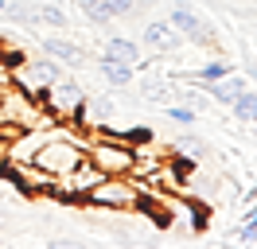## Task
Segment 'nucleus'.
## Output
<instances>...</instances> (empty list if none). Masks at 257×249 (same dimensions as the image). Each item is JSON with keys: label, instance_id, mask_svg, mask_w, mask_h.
Returning <instances> with one entry per match:
<instances>
[{"label": "nucleus", "instance_id": "obj_16", "mask_svg": "<svg viewBox=\"0 0 257 249\" xmlns=\"http://www.w3.org/2000/svg\"><path fill=\"white\" fill-rule=\"evenodd\" d=\"M16 59H20V51H8V55L0 51V90L12 86V62H16Z\"/></svg>", "mask_w": 257, "mask_h": 249}, {"label": "nucleus", "instance_id": "obj_3", "mask_svg": "<svg viewBox=\"0 0 257 249\" xmlns=\"http://www.w3.org/2000/svg\"><path fill=\"white\" fill-rule=\"evenodd\" d=\"M241 90H249V78L245 74H234V70H226L222 78H214V82H207V86H203V93H207L210 101H214V105H234V97H238Z\"/></svg>", "mask_w": 257, "mask_h": 249}, {"label": "nucleus", "instance_id": "obj_15", "mask_svg": "<svg viewBox=\"0 0 257 249\" xmlns=\"http://www.w3.org/2000/svg\"><path fill=\"white\" fill-rule=\"evenodd\" d=\"M164 117L176 121V125H195L199 121V113H195L191 105H164Z\"/></svg>", "mask_w": 257, "mask_h": 249}, {"label": "nucleus", "instance_id": "obj_19", "mask_svg": "<svg viewBox=\"0 0 257 249\" xmlns=\"http://www.w3.org/2000/svg\"><path fill=\"white\" fill-rule=\"evenodd\" d=\"M0 245H4V237H0Z\"/></svg>", "mask_w": 257, "mask_h": 249}, {"label": "nucleus", "instance_id": "obj_8", "mask_svg": "<svg viewBox=\"0 0 257 249\" xmlns=\"http://www.w3.org/2000/svg\"><path fill=\"white\" fill-rule=\"evenodd\" d=\"M97 74L105 78V82H109L113 90H121V86H128V82H133L137 66H125V62H117V59H105V55H101V59H97Z\"/></svg>", "mask_w": 257, "mask_h": 249}, {"label": "nucleus", "instance_id": "obj_4", "mask_svg": "<svg viewBox=\"0 0 257 249\" xmlns=\"http://www.w3.org/2000/svg\"><path fill=\"white\" fill-rule=\"evenodd\" d=\"M168 20H172V28H176L183 39H191V43H199V47H214V35H210V31L203 28V20H199L195 12H187L183 4H179V8H172V16H168Z\"/></svg>", "mask_w": 257, "mask_h": 249}, {"label": "nucleus", "instance_id": "obj_7", "mask_svg": "<svg viewBox=\"0 0 257 249\" xmlns=\"http://www.w3.org/2000/svg\"><path fill=\"white\" fill-rule=\"evenodd\" d=\"M101 55H105V59L125 62V66H141V62H145V55H141V43H137V39H128V35H113V39H105Z\"/></svg>", "mask_w": 257, "mask_h": 249}, {"label": "nucleus", "instance_id": "obj_1", "mask_svg": "<svg viewBox=\"0 0 257 249\" xmlns=\"http://www.w3.org/2000/svg\"><path fill=\"white\" fill-rule=\"evenodd\" d=\"M82 206H97V210H113V214H137L141 206V183L137 175H101Z\"/></svg>", "mask_w": 257, "mask_h": 249}, {"label": "nucleus", "instance_id": "obj_2", "mask_svg": "<svg viewBox=\"0 0 257 249\" xmlns=\"http://www.w3.org/2000/svg\"><path fill=\"white\" fill-rule=\"evenodd\" d=\"M55 78H63V70H59V62H55V59H32V55H20V59L12 62V86L24 90L28 97H39Z\"/></svg>", "mask_w": 257, "mask_h": 249}, {"label": "nucleus", "instance_id": "obj_9", "mask_svg": "<svg viewBox=\"0 0 257 249\" xmlns=\"http://www.w3.org/2000/svg\"><path fill=\"white\" fill-rule=\"evenodd\" d=\"M82 12H86V20L90 24H97V28H105V24H113L117 16H113V8H109V0H74Z\"/></svg>", "mask_w": 257, "mask_h": 249}, {"label": "nucleus", "instance_id": "obj_18", "mask_svg": "<svg viewBox=\"0 0 257 249\" xmlns=\"http://www.w3.org/2000/svg\"><path fill=\"white\" fill-rule=\"evenodd\" d=\"M249 129H253V133H257V121H253V125H249Z\"/></svg>", "mask_w": 257, "mask_h": 249}, {"label": "nucleus", "instance_id": "obj_13", "mask_svg": "<svg viewBox=\"0 0 257 249\" xmlns=\"http://www.w3.org/2000/svg\"><path fill=\"white\" fill-rule=\"evenodd\" d=\"M176 152L183 156V160H203V156H207V140H199V137H179L176 140Z\"/></svg>", "mask_w": 257, "mask_h": 249}, {"label": "nucleus", "instance_id": "obj_14", "mask_svg": "<svg viewBox=\"0 0 257 249\" xmlns=\"http://www.w3.org/2000/svg\"><path fill=\"white\" fill-rule=\"evenodd\" d=\"M35 24H51V28H70L66 24V12L55 8V4H35Z\"/></svg>", "mask_w": 257, "mask_h": 249}, {"label": "nucleus", "instance_id": "obj_5", "mask_svg": "<svg viewBox=\"0 0 257 249\" xmlns=\"http://www.w3.org/2000/svg\"><path fill=\"white\" fill-rule=\"evenodd\" d=\"M141 39H145L152 51H176L183 43V35L172 28V20H148L145 31H141Z\"/></svg>", "mask_w": 257, "mask_h": 249}, {"label": "nucleus", "instance_id": "obj_6", "mask_svg": "<svg viewBox=\"0 0 257 249\" xmlns=\"http://www.w3.org/2000/svg\"><path fill=\"white\" fill-rule=\"evenodd\" d=\"M39 47H43V55H51L55 62H66V66H82V62H86L82 47L70 43L66 35H43V39H39Z\"/></svg>", "mask_w": 257, "mask_h": 249}, {"label": "nucleus", "instance_id": "obj_20", "mask_svg": "<svg viewBox=\"0 0 257 249\" xmlns=\"http://www.w3.org/2000/svg\"><path fill=\"white\" fill-rule=\"evenodd\" d=\"M0 218H4V210H0Z\"/></svg>", "mask_w": 257, "mask_h": 249}, {"label": "nucleus", "instance_id": "obj_11", "mask_svg": "<svg viewBox=\"0 0 257 249\" xmlns=\"http://www.w3.org/2000/svg\"><path fill=\"white\" fill-rule=\"evenodd\" d=\"M226 70H230V62H226V59H210V62H203V66H195L191 74H187V82L207 86V82H214V78H222Z\"/></svg>", "mask_w": 257, "mask_h": 249}, {"label": "nucleus", "instance_id": "obj_12", "mask_svg": "<svg viewBox=\"0 0 257 249\" xmlns=\"http://www.w3.org/2000/svg\"><path fill=\"white\" fill-rule=\"evenodd\" d=\"M172 78H152V82H145V101H160V105H168V97H172Z\"/></svg>", "mask_w": 257, "mask_h": 249}, {"label": "nucleus", "instance_id": "obj_17", "mask_svg": "<svg viewBox=\"0 0 257 249\" xmlns=\"http://www.w3.org/2000/svg\"><path fill=\"white\" fill-rule=\"evenodd\" d=\"M4 4H8V0H0V12H4Z\"/></svg>", "mask_w": 257, "mask_h": 249}, {"label": "nucleus", "instance_id": "obj_10", "mask_svg": "<svg viewBox=\"0 0 257 249\" xmlns=\"http://www.w3.org/2000/svg\"><path fill=\"white\" fill-rule=\"evenodd\" d=\"M230 113H234L241 125H253V121H257V90H241L238 97H234Z\"/></svg>", "mask_w": 257, "mask_h": 249}]
</instances>
